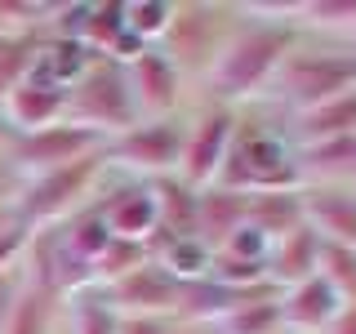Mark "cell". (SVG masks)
<instances>
[{
  "label": "cell",
  "instance_id": "14",
  "mask_svg": "<svg viewBox=\"0 0 356 334\" xmlns=\"http://www.w3.org/2000/svg\"><path fill=\"white\" fill-rule=\"evenodd\" d=\"M303 218L325 245L356 250V196H352V187H303Z\"/></svg>",
  "mask_w": 356,
  "mask_h": 334
},
{
  "label": "cell",
  "instance_id": "13",
  "mask_svg": "<svg viewBox=\"0 0 356 334\" xmlns=\"http://www.w3.org/2000/svg\"><path fill=\"white\" fill-rule=\"evenodd\" d=\"M339 312H343V299L321 272L312 276V281H303V285L281 289V326H285V334H325Z\"/></svg>",
  "mask_w": 356,
  "mask_h": 334
},
{
  "label": "cell",
  "instance_id": "15",
  "mask_svg": "<svg viewBox=\"0 0 356 334\" xmlns=\"http://www.w3.org/2000/svg\"><path fill=\"white\" fill-rule=\"evenodd\" d=\"M0 111H5V120L18 134L49 129V125H58V120H67V89L44 85V81H31V76H27V81H22L14 94L0 103Z\"/></svg>",
  "mask_w": 356,
  "mask_h": 334
},
{
  "label": "cell",
  "instance_id": "31",
  "mask_svg": "<svg viewBox=\"0 0 356 334\" xmlns=\"http://www.w3.org/2000/svg\"><path fill=\"white\" fill-rule=\"evenodd\" d=\"M267 250H272V241H267L259 228H250V223H245V228L232 232V237L222 241L214 254H222V259H245V263H267Z\"/></svg>",
  "mask_w": 356,
  "mask_h": 334
},
{
  "label": "cell",
  "instance_id": "7",
  "mask_svg": "<svg viewBox=\"0 0 356 334\" xmlns=\"http://www.w3.org/2000/svg\"><path fill=\"white\" fill-rule=\"evenodd\" d=\"M222 14H227L222 5H196V0L192 5H174V22H170V31H165L161 49L183 76L187 72L205 76L209 67H214L218 49L232 36V27H222Z\"/></svg>",
  "mask_w": 356,
  "mask_h": 334
},
{
  "label": "cell",
  "instance_id": "12",
  "mask_svg": "<svg viewBox=\"0 0 356 334\" xmlns=\"http://www.w3.org/2000/svg\"><path fill=\"white\" fill-rule=\"evenodd\" d=\"M98 214H103L107 232L116 241H134V245H147L156 237V228H161V209H156V192L152 183H138V178H129V183L111 187L107 196L94 200Z\"/></svg>",
  "mask_w": 356,
  "mask_h": 334
},
{
  "label": "cell",
  "instance_id": "37",
  "mask_svg": "<svg viewBox=\"0 0 356 334\" xmlns=\"http://www.w3.org/2000/svg\"><path fill=\"white\" fill-rule=\"evenodd\" d=\"M352 196H356V187H352Z\"/></svg>",
  "mask_w": 356,
  "mask_h": 334
},
{
  "label": "cell",
  "instance_id": "22",
  "mask_svg": "<svg viewBox=\"0 0 356 334\" xmlns=\"http://www.w3.org/2000/svg\"><path fill=\"white\" fill-rule=\"evenodd\" d=\"M58 237H63V245L76 254L81 263H89L94 267L98 263V254L107 250L111 241V232H107V223H103V214H98V205H85V209H76L67 223H58Z\"/></svg>",
  "mask_w": 356,
  "mask_h": 334
},
{
  "label": "cell",
  "instance_id": "35",
  "mask_svg": "<svg viewBox=\"0 0 356 334\" xmlns=\"http://www.w3.org/2000/svg\"><path fill=\"white\" fill-rule=\"evenodd\" d=\"M14 143H18V129L9 125V120H5V111H0V161L9 156V148H14Z\"/></svg>",
  "mask_w": 356,
  "mask_h": 334
},
{
  "label": "cell",
  "instance_id": "26",
  "mask_svg": "<svg viewBox=\"0 0 356 334\" xmlns=\"http://www.w3.org/2000/svg\"><path fill=\"white\" fill-rule=\"evenodd\" d=\"M174 22V0H125V27L143 45H161Z\"/></svg>",
  "mask_w": 356,
  "mask_h": 334
},
{
  "label": "cell",
  "instance_id": "21",
  "mask_svg": "<svg viewBox=\"0 0 356 334\" xmlns=\"http://www.w3.org/2000/svg\"><path fill=\"white\" fill-rule=\"evenodd\" d=\"M250 228H259L267 241H281L294 228H303V187L298 192H254L250 196Z\"/></svg>",
  "mask_w": 356,
  "mask_h": 334
},
{
  "label": "cell",
  "instance_id": "5",
  "mask_svg": "<svg viewBox=\"0 0 356 334\" xmlns=\"http://www.w3.org/2000/svg\"><path fill=\"white\" fill-rule=\"evenodd\" d=\"M67 120L103 134V138H116V134L138 125V107H134V98H129L125 67L111 63V58L89 63L85 76L67 89Z\"/></svg>",
  "mask_w": 356,
  "mask_h": 334
},
{
  "label": "cell",
  "instance_id": "3",
  "mask_svg": "<svg viewBox=\"0 0 356 334\" xmlns=\"http://www.w3.org/2000/svg\"><path fill=\"white\" fill-rule=\"evenodd\" d=\"M343 94H356V49H289L267 98H276L294 116L316 111Z\"/></svg>",
  "mask_w": 356,
  "mask_h": 334
},
{
  "label": "cell",
  "instance_id": "4",
  "mask_svg": "<svg viewBox=\"0 0 356 334\" xmlns=\"http://www.w3.org/2000/svg\"><path fill=\"white\" fill-rule=\"evenodd\" d=\"M214 187H232V192H245V196L298 192L303 174H298V161H294V143L272 129H236Z\"/></svg>",
  "mask_w": 356,
  "mask_h": 334
},
{
  "label": "cell",
  "instance_id": "36",
  "mask_svg": "<svg viewBox=\"0 0 356 334\" xmlns=\"http://www.w3.org/2000/svg\"><path fill=\"white\" fill-rule=\"evenodd\" d=\"M0 36H18V31H9V27H5V22H0Z\"/></svg>",
  "mask_w": 356,
  "mask_h": 334
},
{
  "label": "cell",
  "instance_id": "28",
  "mask_svg": "<svg viewBox=\"0 0 356 334\" xmlns=\"http://www.w3.org/2000/svg\"><path fill=\"white\" fill-rule=\"evenodd\" d=\"M152 254H147V245H134V241H111L103 254H98V263H94V289H103L111 281H120V276H129L134 267H143Z\"/></svg>",
  "mask_w": 356,
  "mask_h": 334
},
{
  "label": "cell",
  "instance_id": "19",
  "mask_svg": "<svg viewBox=\"0 0 356 334\" xmlns=\"http://www.w3.org/2000/svg\"><path fill=\"white\" fill-rule=\"evenodd\" d=\"M152 192H156V209H161V228H156L152 241L196 237V187H187L183 178H156Z\"/></svg>",
  "mask_w": 356,
  "mask_h": 334
},
{
  "label": "cell",
  "instance_id": "29",
  "mask_svg": "<svg viewBox=\"0 0 356 334\" xmlns=\"http://www.w3.org/2000/svg\"><path fill=\"white\" fill-rule=\"evenodd\" d=\"M67 312H72V334H116V312L98 299V289L67 299Z\"/></svg>",
  "mask_w": 356,
  "mask_h": 334
},
{
  "label": "cell",
  "instance_id": "30",
  "mask_svg": "<svg viewBox=\"0 0 356 334\" xmlns=\"http://www.w3.org/2000/svg\"><path fill=\"white\" fill-rule=\"evenodd\" d=\"M321 276L339 289L343 303H352V299H356V250L325 245V250H321Z\"/></svg>",
  "mask_w": 356,
  "mask_h": 334
},
{
  "label": "cell",
  "instance_id": "33",
  "mask_svg": "<svg viewBox=\"0 0 356 334\" xmlns=\"http://www.w3.org/2000/svg\"><path fill=\"white\" fill-rule=\"evenodd\" d=\"M325 334H356V299H352V303H343V312L334 317V326Z\"/></svg>",
  "mask_w": 356,
  "mask_h": 334
},
{
  "label": "cell",
  "instance_id": "8",
  "mask_svg": "<svg viewBox=\"0 0 356 334\" xmlns=\"http://www.w3.org/2000/svg\"><path fill=\"white\" fill-rule=\"evenodd\" d=\"M107 138L85 125H72V120H58L49 129H36V134H18V143L9 148V170L22 178H36V174H49V170H63V165L81 161V156H94L103 152Z\"/></svg>",
  "mask_w": 356,
  "mask_h": 334
},
{
  "label": "cell",
  "instance_id": "11",
  "mask_svg": "<svg viewBox=\"0 0 356 334\" xmlns=\"http://www.w3.org/2000/svg\"><path fill=\"white\" fill-rule=\"evenodd\" d=\"M125 81H129L134 107H138V120L178 116V103H183V72L165 58L161 45H152V49H143L134 63H125Z\"/></svg>",
  "mask_w": 356,
  "mask_h": 334
},
{
  "label": "cell",
  "instance_id": "25",
  "mask_svg": "<svg viewBox=\"0 0 356 334\" xmlns=\"http://www.w3.org/2000/svg\"><path fill=\"white\" fill-rule=\"evenodd\" d=\"M40 40L44 36H9L5 49H0V103H5L14 89L31 76V67H36V54H40Z\"/></svg>",
  "mask_w": 356,
  "mask_h": 334
},
{
  "label": "cell",
  "instance_id": "27",
  "mask_svg": "<svg viewBox=\"0 0 356 334\" xmlns=\"http://www.w3.org/2000/svg\"><path fill=\"white\" fill-rule=\"evenodd\" d=\"M294 27L321 31H356V0H298Z\"/></svg>",
  "mask_w": 356,
  "mask_h": 334
},
{
  "label": "cell",
  "instance_id": "2",
  "mask_svg": "<svg viewBox=\"0 0 356 334\" xmlns=\"http://www.w3.org/2000/svg\"><path fill=\"white\" fill-rule=\"evenodd\" d=\"M107 170H111V165H107V148H103V152H94V156H81V161L63 165V170L22 178L18 196H14L18 218L27 223L31 232L58 228V223H67L76 209L94 205V192H98V183H103Z\"/></svg>",
  "mask_w": 356,
  "mask_h": 334
},
{
  "label": "cell",
  "instance_id": "17",
  "mask_svg": "<svg viewBox=\"0 0 356 334\" xmlns=\"http://www.w3.org/2000/svg\"><path fill=\"white\" fill-rule=\"evenodd\" d=\"M250 218V196L232 192V187H200L196 192V241L218 250L236 228Z\"/></svg>",
  "mask_w": 356,
  "mask_h": 334
},
{
  "label": "cell",
  "instance_id": "6",
  "mask_svg": "<svg viewBox=\"0 0 356 334\" xmlns=\"http://www.w3.org/2000/svg\"><path fill=\"white\" fill-rule=\"evenodd\" d=\"M183 143H187V120L183 116L138 120L134 129L107 138V165H111V170L134 174L138 183L178 178V165H183Z\"/></svg>",
  "mask_w": 356,
  "mask_h": 334
},
{
  "label": "cell",
  "instance_id": "20",
  "mask_svg": "<svg viewBox=\"0 0 356 334\" xmlns=\"http://www.w3.org/2000/svg\"><path fill=\"white\" fill-rule=\"evenodd\" d=\"M356 134V94H343L334 103L294 116V148H312V143H330V138H348Z\"/></svg>",
  "mask_w": 356,
  "mask_h": 334
},
{
  "label": "cell",
  "instance_id": "16",
  "mask_svg": "<svg viewBox=\"0 0 356 334\" xmlns=\"http://www.w3.org/2000/svg\"><path fill=\"white\" fill-rule=\"evenodd\" d=\"M321 250H325V241H321L307 223L294 228L289 237L272 241V250H267V276H272V285L289 289V285L312 281V276L321 272Z\"/></svg>",
  "mask_w": 356,
  "mask_h": 334
},
{
  "label": "cell",
  "instance_id": "9",
  "mask_svg": "<svg viewBox=\"0 0 356 334\" xmlns=\"http://www.w3.org/2000/svg\"><path fill=\"white\" fill-rule=\"evenodd\" d=\"M241 120H236V107H222V103H209L196 120H187V143H183V165H178V178L187 187H214V178L222 170L232 152V138H236Z\"/></svg>",
  "mask_w": 356,
  "mask_h": 334
},
{
  "label": "cell",
  "instance_id": "23",
  "mask_svg": "<svg viewBox=\"0 0 356 334\" xmlns=\"http://www.w3.org/2000/svg\"><path fill=\"white\" fill-rule=\"evenodd\" d=\"M120 36H125V0H94L81 27V45L94 58H107Z\"/></svg>",
  "mask_w": 356,
  "mask_h": 334
},
{
  "label": "cell",
  "instance_id": "1",
  "mask_svg": "<svg viewBox=\"0 0 356 334\" xmlns=\"http://www.w3.org/2000/svg\"><path fill=\"white\" fill-rule=\"evenodd\" d=\"M298 40V27L289 22H276V18H245L232 27L227 45L218 49L214 67L205 72V85L214 94V103L222 107H236L245 98H259L267 94V85L276 81L281 63L289 58Z\"/></svg>",
  "mask_w": 356,
  "mask_h": 334
},
{
  "label": "cell",
  "instance_id": "32",
  "mask_svg": "<svg viewBox=\"0 0 356 334\" xmlns=\"http://www.w3.org/2000/svg\"><path fill=\"white\" fill-rule=\"evenodd\" d=\"M116 334H178L170 317H116Z\"/></svg>",
  "mask_w": 356,
  "mask_h": 334
},
{
  "label": "cell",
  "instance_id": "34",
  "mask_svg": "<svg viewBox=\"0 0 356 334\" xmlns=\"http://www.w3.org/2000/svg\"><path fill=\"white\" fill-rule=\"evenodd\" d=\"M18 196V174L9 170V161H0V200H14Z\"/></svg>",
  "mask_w": 356,
  "mask_h": 334
},
{
  "label": "cell",
  "instance_id": "18",
  "mask_svg": "<svg viewBox=\"0 0 356 334\" xmlns=\"http://www.w3.org/2000/svg\"><path fill=\"white\" fill-rule=\"evenodd\" d=\"M63 308H67V299H58L54 289H44V285L22 276V285H18L14 303H9V317H5V330L0 334H54Z\"/></svg>",
  "mask_w": 356,
  "mask_h": 334
},
{
  "label": "cell",
  "instance_id": "10",
  "mask_svg": "<svg viewBox=\"0 0 356 334\" xmlns=\"http://www.w3.org/2000/svg\"><path fill=\"white\" fill-rule=\"evenodd\" d=\"M98 299H103L116 317H170L174 321L178 299H183V281L170 276L156 259H147L143 267H134L129 276L103 285Z\"/></svg>",
  "mask_w": 356,
  "mask_h": 334
},
{
  "label": "cell",
  "instance_id": "24",
  "mask_svg": "<svg viewBox=\"0 0 356 334\" xmlns=\"http://www.w3.org/2000/svg\"><path fill=\"white\" fill-rule=\"evenodd\" d=\"M214 334H285L281 326V294L254 299V303L236 308L232 317H222L218 326H209Z\"/></svg>",
  "mask_w": 356,
  "mask_h": 334
}]
</instances>
